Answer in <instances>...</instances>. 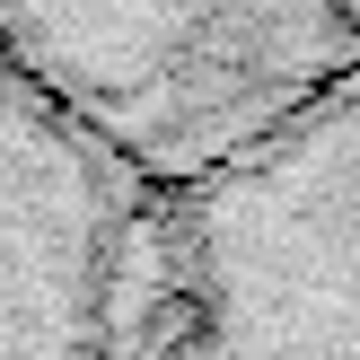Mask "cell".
<instances>
[{
    "label": "cell",
    "mask_w": 360,
    "mask_h": 360,
    "mask_svg": "<svg viewBox=\"0 0 360 360\" xmlns=\"http://www.w3.org/2000/svg\"><path fill=\"white\" fill-rule=\"evenodd\" d=\"M0 35L150 193L360 70V0H0Z\"/></svg>",
    "instance_id": "6da1fadb"
},
{
    "label": "cell",
    "mask_w": 360,
    "mask_h": 360,
    "mask_svg": "<svg viewBox=\"0 0 360 360\" xmlns=\"http://www.w3.org/2000/svg\"><path fill=\"white\" fill-rule=\"evenodd\" d=\"M176 360H360V70L176 185Z\"/></svg>",
    "instance_id": "7a4b0ae2"
},
{
    "label": "cell",
    "mask_w": 360,
    "mask_h": 360,
    "mask_svg": "<svg viewBox=\"0 0 360 360\" xmlns=\"http://www.w3.org/2000/svg\"><path fill=\"white\" fill-rule=\"evenodd\" d=\"M141 167L0 35V360H88L141 211Z\"/></svg>",
    "instance_id": "3957f363"
}]
</instances>
